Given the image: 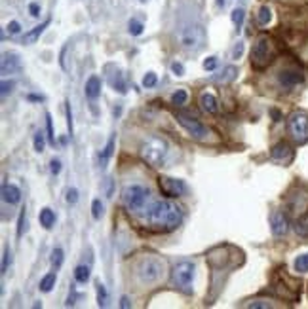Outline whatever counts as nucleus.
<instances>
[{
    "label": "nucleus",
    "instance_id": "1",
    "mask_svg": "<svg viewBox=\"0 0 308 309\" xmlns=\"http://www.w3.org/2000/svg\"><path fill=\"white\" fill-rule=\"evenodd\" d=\"M175 40L181 49L188 53H198L206 46V28L198 15H179L175 25Z\"/></svg>",
    "mask_w": 308,
    "mask_h": 309
},
{
    "label": "nucleus",
    "instance_id": "2",
    "mask_svg": "<svg viewBox=\"0 0 308 309\" xmlns=\"http://www.w3.org/2000/svg\"><path fill=\"white\" fill-rule=\"evenodd\" d=\"M183 220V211L172 201H154L146 211V222L152 232L158 234H170L177 230V226Z\"/></svg>",
    "mask_w": 308,
    "mask_h": 309
},
{
    "label": "nucleus",
    "instance_id": "3",
    "mask_svg": "<svg viewBox=\"0 0 308 309\" xmlns=\"http://www.w3.org/2000/svg\"><path fill=\"white\" fill-rule=\"evenodd\" d=\"M168 152H170V146H168V142L162 137H150V139H146L141 144L139 156H141V159H143L146 165L158 167V165L164 163Z\"/></svg>",
    "mask_w": 308,
    "mask_h": 309
},
{
    "label": "nucleus",
    "instance_id": "4",
    "mask_svg": "<svg viewBox=\"0 0 308 309\" xmlns=\"http://www.w3.org/2000/svg\"><path fill=\"white\" fill-rule=\"evenodd\" d=\"M162 273H164V262L156 256H144L143 260H139V264L135 266V275L144 285H152V283L160 281Z\"/></svg>",
    "mask_w": 308,
    "mask_h": 309
},
{
    "label": "nucleus",
    "instance_id": "5",
    "mask_svg": "<svg viewBox=\"0 0 308 309\" xmlns=\"http://www.w3.org/2000/svg\"><path fill=\"white\" fill-rule=\"evenodd\" d=\"M148 199V190L141 184H130L122 190V203L130 213H141Z\"/></svg>",
    "mask_w": 308,
    "mask_h": 309
},
{
    "label": "nucleus",
    "instance_id": "6",
    "mask_svg": "<svg viewBox=\"0 0 308 309\" xmlns=\"http://www.w3.org/2000/svg\"><path fill=\"white\" fill-rule=\"evenodd\" d=\"M194 272H196V266H194L192 262H188V260L177 264L174 268V273H172L175 289L184 292V294H192Z\"/></svg>",
    "mask_w": 308,
    "mask_h": 309
},
{
    "label": "nucleus",
    "instance_id": "7",
    "mask_svg": "<svg viewBox=\"0 0 308 309\" xmlns=\"http://www.w3.org/2000/svg\"><path fill=\"white\" fill-rule=\"evenodd\" d=\"M175 120H177V123L183 127L184 131L188 133V137H192L194 141H206V139H208L210 131H208V127H206L200 120H196V118L188 116V114H183V112H177Z\"/></svg>",
    "mask_w": 308,
    "mask_h": 309
},
{
    "label": "nucleus",
    "instance_id": "8",
    "mask_svg": "<svg viewBox=\"0 0 308 309\" xmlns=\"http://www.w3.org/2000/svg\"><path fill=\"white\" fill-rule=\"evenodd\" d=\"M272 61V46H270L268 36H260L255 46L251 49V65L253 68H264L268 66V63Z\"/></svg>",
    "mask_w": 308,
    "mask_h": 309
},
{
    "label": "nucleus",
    "instance_id": "9",
    "mask_svg": "<svg viewBox=\"0 0 308 309\" xmlns=\"http://www.w3.org/2000/svg\"><path fill=\"white\" fill-rule=\"evenodd\" d=\"M289 133L293 139L297 141H304L308 137V116L304 112H295L289 116L288 122Z\"/></svg>",
    "mask_w": 308,
    "mask_h": 309
},
{
    "label": "nucleus",
    "instance_id": "10",
    "mask_svg": "<svg viewBox=\"0 0 308 309\" xmlns=\"http://www.w3.org/2000/svg\"><path fill=\"white\" fill-rule=\"evenodd\" d=\"M158 184H160V190H162V194L168 197H179L184 194V186L183 180H179V178H172V177H160L158 178Z\"/></svg>",
    "mask_w": 308,
    "mask_h": 309
},
{
    "label": "nucleus",
    "instance_id": "11",
    "mask_svg": "<svg viewBox=\"0 0 308 309\" xmlns=\"http://www.w3.org/2000/svg\"><path fill=\"white\" fill-rule=\"evenodd\" d=\"M270 230L276 237H284L289 230V220L288 216L284 215L282 211H276L274 215L270 216Z\"/></svg>",
    "mask_w": 308,
    "mask_h": 309
},
{
    "label": "nucleus",
    "instance_id": "12",
    "mask_svg": "<svg viewBox=\"0 0 308 309\" xmlns=\"http://www.w3.org/2000/svg\"><path fill=\"white\" fill-rule=\"evenodd\" d=\"M278 80L280 84L284 85V87H288V89H291V87H295V85L302 84V74L298 72V70H293V68H286V70H282L278 74Z\"/></svg>",
    "mask_w": 308,
    "mask_h": 309
},
{
    "label": "nucleus",
    "instance_id": "13",
    "mask_svg": "<svg viewBox=\"0 0 308 309\" xmlns=\"http://www.w3.org/2000/svg\"><path fill=\"white\" fill-rule=\"evenodd\" d=\"M2 74H14V72H18L21 70V61L20 57L16 55V53H4L2 55Z\"/></svg>",
    "mask_w": 308,
    "mask_h": 309
},
{
    "label": "nucleus",
    "instance_id": "14",
    "mask_svg": "<svg viewBox=\"0 0 308 309\" xmlns=\"http://www.w3.org/2000/svg\"><path fill=\"white\" fill-rule=\"evenodd\" d=\"M2 201L10 203V205H18L21 201V190L16 184H4L2 186Z\"/></svg>",
    "mask_w": 308,
    "mask_h": 309
},
{
    "label": "nucleus",
    "instance_id": "15",
    "mask_svg": "<svg viewBox=\"0 0 308 309\" xmlns=\"http://www.w3.org/2000/svg\"><path fill=\"white\" fill-rule=\"evenodd\" d=\"M84 93H86V97L90 101H96L97 97L101 95V78L99 76L94 74L88 78L86 85H84Z\"/></svg>",
    "mask_w": 308,
    "mask_h": 309
},
{
    "label": "nucleus",
    "instance_id": "16",
    "mask_svg": "<svg viewBox=\"0 0 308 309\" xmlns=\"http://www.w3.org/2000/svg\"><path fill=\"white\" fill-rule=\"evenodd\" d=\"M270 156H272V159H276V161H289V159L293 158V150H291V146H289L288 142H278L276 146H272Z\"/></svg>",
    "mask_w": 308,
    "mask_h": 309
},
{
    "label": "nucleus",
    "instance_id": "17",
    "mask_svg": "<svg viewBox=\"0 0 308 309\" xmlns=\"http://www.w3.org/2000/svg\"><path fill=\"white\" fill-rule=\"evenodd\" d=\"M200 106L202 110H206L208 114H217L219 112V103L212 93H202L200 95Z\"/></svg>",
    "mask_w": 308,
    "mask_h": 309
},
{
    "label": "nucleus",
    "instance_id": "18",
    "mask_svg": "<svg viewBox=\"0 0 308 309\" xmlns=\"http://www.w3.org/2000/svg\"><path fill=\"white\" fill-rule=\"evenodd\" d=\"M38 220H40V226H42L44 230H52L54 224H56V213H54L50 207H44V209L40 211Z\"/></svg>",
    "mask_w": 308,
    "mask_h": 309
},
{
    "label": "nucleus",
    "instance_id": "19",
    "mask_svg": "<svg viewBox=\"0 0 308 309\" xmlns=\"http://www.w3.org/2000/svg\"><path fill=\"white\" fill-rule=\"evenodd\" d=\"M236 76H238V68H236V66H226L221 74L215 76L213 80L219 82V84H230V82L236 80Z\"/></svg>",
    "mask_w": 308,
    "mask_h": 309
},
{
    "label": "nucleus",
    "instance_id": "20",
    "mask_svg": "<svg viewBox=\"0 0 308 309\" xmlns=\"http://www.w3.org/2000/svg\"><path fill=\"white\" fill-rule=\"evenodd\" d=\"M48 25H50V19H46L42 25H38V27H34L32 30H29V32L25 34V38H23V40H25V44H32V42H36V40L40 38V34L44 32V28L48 27Z\"/></svg>",
    "mask_w": 308,
    "mask_h": 309
},
{
    "label": "nucleus",
    "instance_id": "21",
    "mask_svg": "<svg viewBox=\"0 0 308 309\" xmlns=\"http://www.w3.org/2000/svg\"><path fill=\"white\" fill-rule=\"evenodd\" d=\"M110 85H112V89L114 91H118L120 95H124L126 91H128V87H126V82H124V76L120 74V72H114V74L110 76Z\"/></svg>",
    "mask_w": 308,
    "mask_h": 309
},
{
    "label": "nucleus",
    "instance_id": "22",
    "mask_svg": "<svg viewBox=\"0 0 308 309\" xmlns=\"http://www.w3.org/2000/svg\"><path fill=\"white\" fill-rule=\"evenodd\" d=\"M56 281H58V275H56V272L48 273V275H44L42 279H40V291L42 292H50L54 287H56Z\"/></svg>",
    "mask_w": 308,
    "mask_h": 309
},
{
    "label": "nucleus",
    "instance_id": "23",
    "mask_svg": "<svg viewBox=\"0 0 308 309\" xmlns=\"http://www.w3.org/2000/svg\"><path fill=\"white\" fill-rule=\"evenodd\" d=\"M114 135L108 139V142H106V146L103 148V152H101V156H99V161H101V167H105L106 161L110 159V156H112V152H114Z\"/></svg>",
    "mask_w": 308,
    "mask_h": 309
},
{
    "label": "nucleus",
    "instance_id": "24",
    "mask_svg": "<svg viewBox=\"0 0 308 309\" xmlns=\"http://www.w3.org/2000/svg\"><path fill=\"white\" fill-rule=\"evenodd\" d=\"M74 279H76L80 285H86L90 281V266H76L74 270Z\"/></svg>",
    "mask_w": 308,
    "mask_h": 309
},
{
    "label": "nucleus",
    "instance_id": "25",
    "mask_svg": "<svg viewBox=\"0 0 308 309\" xmlns=\"http://www.w3.org/2000/svg\"><path fill=\"white\" fill-rule=\"evenodd\" d=\"M270 19H272V9L268 6H260L259 8V15H257V21H259L260 27H264V25H268Z\"/></svg>",
    "mask_w": 308,
    "mask_h": 309
},
{
    "label": "nucleus",
    "instance_id": "26",
    "mask_svg": "<svg viewBox=\"0 0 308 309\" xmlns=\"http://www.w3.org/2000/svg\"><path fill=\"white\" fill-rule=\"evenodd\" d=\"M244 19H246V11H244V8L232 9V23L236 25V28H238V30H240L242 25H244Z\"/></svg>",
    "mask_w": 308,
    "mask_h": 309
},
{
    "label": "nucleus",
    "instance_id": "27",
    "mask_svg": "<svg viewBox=\"0 0 308 309\" xmlns=\"http://www.w3.org/2000/svg\"><path fill=\"white\" fill-rule=\"evenodd\" d=\"M295 272H298V273L308 272V253L297 256V260H295Z\"/></svg>",
    "mask_w": 308,
    "mask_h": 309
},
{
    "label": "nucleus",
    "instance_id": "28",
    "mask_svg": "<svg viewBox=\"0 0 308 309\" xmlns=\"http://www.w3.org/2000/svg\"><path fill=\"white\" fill-rule=\"evenodd\" d=\"M32 144H34V152L42 154V152H44V148H46V137H44V133H42V131H36Z\"/></svg>",
    "mask_w": 308,
    "mask_h": 309
},
{
    "label": "nucleus",
    "instance_id": "29",
    "mask_svg": "<svg viewBox=\"0 0 308 309\" xmlns=\"http://www.w3.org/2000/svg\"><path fill=\"white\" fill-rule=\"evenodd\" d=\"M186 101H188V93H186L184 89H177V91L172 95V103L177 104V106H183Z\"/></svg>",
    "mask_w": 308,
    "mask_h": 309
},
{
    "label": "nucleus",
    "instance_id": "30",
    "mask_svg": "<svg viewBox=\"0 0 308 309\" xmlns=\"http://www.w3.org/2000/svg\"><path fill=\"white\" fill-rule=\"evenodd\" d=\"M106 300H108V294H106L105 285L99 283V285H97V304H99V308H105Z\"/></svg>",
    "mask_w": 308,
    "mask_h": 309
},
{
    "label": "nucleus",
    "instance_id": "31",
    "mask_svg": "<svg viewBox=\"0 0 308 309\" xmlns=\"http://www.w3.org/2000/svg\"><path fill=\"white\" fill-rule=\"evenodd\" d=\"M50 262H52V266H54V270H59V268H61V264H63V251H61L59 247L58 249H54Z\"/></svg>",
    "mask_w": 308,
    "mask_h": 309
},
{
    "label": "nucleus",
    "instance_id": "32",
    "mask_svg": "<svg viewBox=\"0 0 308 309\" xmlns=\"http://www.w3.org/2000/svg\"><path fill=\"white\" fill-rule=\"evenodd\" d=\"M128 30H130V34L139 36V34L143 32V23H141V21H137V19H132V21H130V25H128Z\"/></svg>",
    "mask_w": 308,
    "mask_h": 309
},
{
    "label": "nucleus",
    "instance_id": "33",
    "mask_svg": "<svg viewBox=\"0 0 308 309\" xmlns=\"http://www.w3.org/2000/svg\"><path fill=\"white\" fill-rule=\"evenodd\" d=\"M25 230H27V215H25V209H21L20 220H18V237H23Z\"/></svg>",
    "mask_w": 308,
    "mask_h": 309
},
{
    "label": "nucleus",
    "instance_id": "34",
    "mask_svg": "<svg viewBox=\"0 0 308 309\" xmlns=\"http://www.w3.org/2000/svg\"><path fill=\"white\" fill-rule=\"evenodd\" d=\"M103 215V203H101V199H94V203H92V216L94 218H101Z\"/></svg>",
    "mask_w": 308,
    "mask_h": 309
},
{
    "label": "nucleus",
    "instance_id": "35",
    "mask_svg": "<svg viewBox=\"0 0 308 309\" xmlns=\"http://www.w3.org/2000/svg\"><path fill=\"white\" fill-rule=\"evenodd\" d=\"M156 82H158V78H156V74L154 72H146L143 78V85L148 89V87H154L156 85Z\"/></svg>",
    "mask_w": 308,
    "mask_h": 309
},
{
    "label": "nucleus",
    "instance_id": "36",
    "mask_svg": "<svg viewBox=\"0 0 308 309\" xmlns=\"http://www.w3.org/2000/svg\"><path fill=\"white\" fill-rule=\"evenodd\" d=\"M65 114H67V129H68V137L74 135V127H72V112H70V106L67 103V108H65Z\"/></svg>",
    "mask_w": 308,
    "mask_h": 309
},
{
    "label": "nucleus",
    "instance_id": "37",
    "mask_svg": "<svg viewBox=\"0 0 308 309\" xmlns=\"http://www.w3.org/2000/svg\"><path fill=\"white\" fill-rule=\"evenodd\" d=\"M46 127H48V141L56 142V135H54V125H52V116L46 114Z\"/></svg>",
    "mask_w": 308,
    "mask_h": 309
},
{
    "label": "nucleus",
    "instance_id": "38",
    "mask_svg": "<svg viewBox=\"0 0 308 309\" xmlns=\"http://www.w3.org/2000/svg\"><path fill=\"white\" fill-rule=\"evenodd\" d=\"M67 201L70 203V205H74L78 201V190L76 188H68L67 190Z\"/></svg>",
    "mask_w": 308,
    "mask_h": 309
},
{
    "label": "nucleus",
    "instance_id": "39",
    "mask_svg": "<svg viewBox=\"0 0 308 309\" xmlns=\"http://www.w3.org/2000/svg\"><path fill=\"white\" fill-rule=\"evenodd\" d=\"M8 262H10V249L4 247V254H2V273H6V270H8Z\"/></svg>",
    "mask_w": 308,
    "mask_h": 309
},
{
    "label": "nucleus",
    "instance_id": "40",
    "mask_svg": "<svg viewBox=\"0 0 308 309\" xmlns=\"http://www.w3.org/2000/svg\"><path fill=\"white\" fill-rule=\"evenodd\" d=\"M14 85H16V84H14L12 80H10V82H8V80H4V82H2V89H0V93H2V97H6V95L10 93L12 89H14Z\"/></svg>",
    "mask_w": 308,
    "mask_h": 309
},
{
    "label": "nucleus",
    "instance_id": "41",
    "mask_svg": "<svg viewBox=\"0 0 308 309\" xmlns=\"http://www.w3.org/2000/svg\"><path fill=\"white\" fill-rule=\"evenodd\" d=\"M50 171H52V175H59L61 173V161L59 159H52L50 161Z\"/></svg>",
    "mask_w": 308,
    "mask_h": 309
},
{
    "label": "nucleus",
    "instance_id": "42",
    "mask_svg": "<svg viewBox=\"0 0 308 309\" xmlns=\"http://www.w3.org/2000/svg\"><path fill=\"white\" fill-rule=\"evenodd\" d=\"M242 53H244V42H238L232 49V59H240Z\"/></svg>",
    "mask_w": 308,
    "mask_h": 309
},
{
    "label": "nucleus",
    "instance_id": "43",
    "mask_svg": "<svg viewBox=\"0 0 308 309\" xmlns=\"http://www.w3.org/2000/svg\"><path fill=\"white\" fill-rule=\"evenodd\" d=\"M172 72H174L175 76H183L184 74V66L181 65V63H172Z\"/></svg>",
    "mask_w": 308,
    "mask_h": 309
},
{
    "label": "nucleus",
    "instance_id": "44",
    "mask_svg": "<svg viewBox=\"0 0 308 309\" xmlns=\"http://www.w3.org/2000/svg\"><path fill=\"white\" fill-rule=\"evenodd\" d=\"M215 66H217V59H215V57H208V59L204 61V68H206V70H213Z\"/></svg>",
    "mask_w": 308,
    "mask_h": 309
},
{
    "label": "nucleus",
    "instance_id": "45",
    "mask_svg": "<svg viewBox=\"0 0 308 309\" xmlns=\"http://www.w3.org/2000/svg\"><path fill=\"white\" fill-rule=\"evenodd\" d=\"M248 308H272V304H268V302H262V300H257V302H251V304H248Z\"/></svg>",
    "mask_w": 308,
    "mask_h": 309
},
{
    "label": "nucleus",
    "instance_id": "46",
    "mask_svg": "<svg viewBox=\"0 0 308 309\" xmlns=\"http://www.w3.org/2000/svg\"><path fill=\"white\" fill-rule=\"evenodd\" d=\"M8 30H10V34H20L21 25L18 23V21H10V25H8Z\"/></svg>",
    "mask_w": 308,
    "mask_h": 309
},
{
    "label": "nucleus",
    "instance_id": "47",
    "mask_svg": "<svg viewBox=\"0 0 308 309\" xmlns=\"http://www.w3.org/2000/svg\"><path fill=\"white\" fill-rule=\"evenodd\" d=\"M29 11H30V15H32V17H38V15H40V6L32 2V4L29 6Z\"/></svg>",
    "mask_w": 308,
    "mask_h": 309
},
{
    "label": "nucleus",
    "instance_id": "48",
    "mask_svg": "<svg viewBox=\"0 0 308 309\" xmlns=\"http://www.w3.org/2000/svg\"><path fill=\"white\" fill-rule=\"evenodd\" d=\"M130 306H132V304H130V298H128V296H122V298H120V308L128 309Z\"/></svg>",
    "mask_w": 308,
    "mask_h": 309
},
{
    "label": "nucleus",
    "instance_id": "49",
    "mask_svg": "<svg viewBox=\"0 0 308 309\" xmlns=\"http://www.w3.org/2000/svg\"><path fill=\"white\" fill-rule=\"evenodd\" d=\"M270 114L274 116V122H280V118H282V116H280V112H278V110H272V112H270Z\"/></svg>",
    "mask_w": 308,
    "mask_h": 309
},
{
    "label": "nucleus",
    "instance_id": "50",
    "mask_svg": "<svg viewBox=\"0 0 308 309\" xmlns=\"http://www.w3.org/2000/svg\"><path fill=\"white\" fill-rule=\"evenodd\" d=\"M30 101H42V97H36V95H29Z\"/></svg>",
    "mask_w": 308,
    "mask_h": 309
},
{
    "label": "nucleus",
    "instance_id": "51",
    "mask_svg": "<svg viewBox=\"0 0 308 309\" xmlns=\"http://www.w3.org/2000/svg\"><path fill=\"white\" fill-rule=\"evenodd\" d=\"M217 4H219V6H224V0H217Z\"/></svg>",
    "mask_w": 308,
    "mask_h": 309
},
{
    "label": "nucleus",
    "instance_id": "52",
    "mask_svg": "<svg viewBox=\"0 0 308 309\" xmlns=\"http://www.w3.org/2000/svg\"><path fill=\"white\" fill-rule=\"evenodd\" d=\"M139 2H146V0H139Z\"/></svg>",
    "mask_w": 308,
    "mask_h": 309
}]
</instances>
